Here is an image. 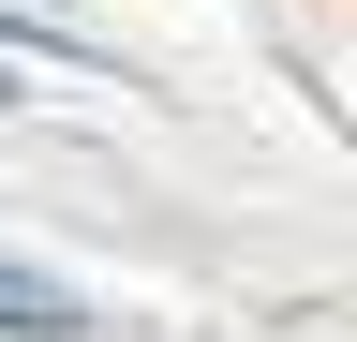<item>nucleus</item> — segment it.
I'll return each mask as SVG.
<instances>
[{
  "instance_id": "obj_1",
  "label": "nucleus",
  "mask_w": 357,
  "mask_h": 342,
  "mask_svg": "<svg viewBox=\"0 0 357 342\" xmlns=\"http://www.w3.org/2000/svg\"><path fill=\"white\" fill-rule=\"evenodd\" d=\"M0 327H30V342H75L89 313H75V297L45 283V268H0Z\"/></svg>"
}]
</instances>
